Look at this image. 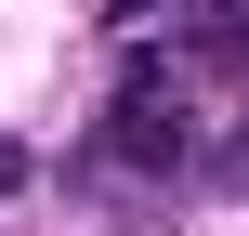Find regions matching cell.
<instances>
[{
    "instance_id": "7a4b0ae2",
    "label": "cell",
    "mask_w": 249,
    "mask_h": 236,
    "mask_svg": "<svg viewBox=\"0 0 249 236\" xmlns=\"http://www.w3.org/2000/svg\"><path fill=\"white\" fill-rule=\"evenodd\" d=\"M26 171H39V158H26V145H0V197H13V184H26Z\"/></svg>"
},
{
    "instance_id": "3957f363",
    "label": "cell",
    "mask_w": 249,
    "mask_h": 236,
    "mask_svg": "<svg viewBox=\"0 0 249 236\" xmlns=\"http://www.w3.org/2000/svg\"><path fill=\"white\" fill-rule=\"evenodd\" d=\"M236 13H249V0H236Z\"/></svg>"
},
{
    "instance_id": "6da1fadb",
    "label": "cell",
    "mask_w": 249,
    "mask_h": 236,
    "mask_svg": "<svg viewBox=\"0 0 249 236\" xmlns=\"http://www.w3.org/2000/svg\"><path fill=\"white\" fill-rule=\"evenodd\" d=\"M197 171H210V118L171 79H118V105L79 145V184H197Z\"/></svg>"
}]
</instances>
